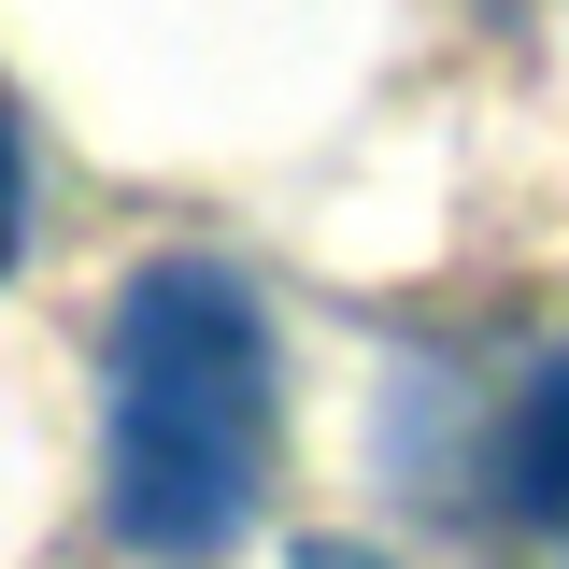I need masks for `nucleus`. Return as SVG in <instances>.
I'll list each match as a JSON object with an SVG mask.
<instances>
[{
	"instance_id": "nucleus-4",
	"label": "nucleus",
	"mask_w": 569,
	"mask_h": 569,
	"mask_svg": "<svg viewBox=\"0 0 569 569\" xmlns=\"http://www.w3.org/2000/svg\"><path fill=\"white\" fill-rule=\"evenodd\" d=\"M299 569H385V556H356V541H313V556H299Z\"/></svg>"
},
{
	"instance_id": "nucleus-1",
	"label": "nucleus",
	"mask_w": 569,
	"mask_h": 569,
	"mask_svg": "<svg viewBox=\"0 0 569 569\" xmlns=\"http://www.w3.org/2000/svg\"><path fill=\"white\" fill-rule=\"evenodd\" d=\"M271 313L257 284L213 271V257H157L114 299V342H100V512L114 541L157 569H213L257 498H271Z\"/></svg>"
},
{
	"instance_id": "nucleus-2",
	"label": "nucleus",
	"mask_w": 569,
	"mask_h": 569,
	"mask_svg": "<svg viewBox=\"0 0 569 569\" xmlns=\"http://www.w3.org/2000/svg\"><path fill=\"white\" fill-rule=\"evenodd\" d=\"M498 512L512 527H569V356H541V385L498 413Z\"/></svg>"
},
{
	"instance_id": "nucleus-3",
	"label": "nucleus",
	"mask_w": 569,
	"mask_h": 569,
	"mask_svg": "<svg viewBox=\"0 0 569 569\" xmlns=\"http://www.w3.org/2000/svg\"><path fill=\"white\" fill-rule=\"evenodd\" d=\"M14 242H29V157H14V129H0V271H14Z\"/></svg>"
}]
</instances>
